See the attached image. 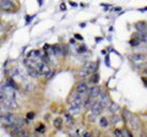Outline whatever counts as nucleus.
I'll return each instance as SVG.
<instances>
[{"label": "nucleus", "mask_w": 147, "mask_h": 137, "mask_svg": "<svg viewBox=\"0 0 147 137\" xmlns=\"http://www.w3.org/2000/svg\"><path fill=\"white\" fill-rule=\"evenodd\" d=\"M131 60L135 62H141L145 60V55H142V54H134V55H131Z\"/></svg>", "instance_id": "nucleus-11"}, {"label": "nucleus", "mask_w": 147, "mask_h": 137, "mask_svg": "<svg viewBox=\"0 0 147 137\" xmlns=\"http://www.w3.org/2000/svg\"><path fill=\"white\" fill-rule=\"evenodd\" d=\"M40 61H43V62H45V64H48L50 60H49V56L47 55V54H44V55H40Z\"/></svg>", "instance_id": "nucleus-22"}, {"label": "nucleus", "mask_w": 147, "mask_h": 137, "mask_svg": "<svg viewBox=\"0 0 147 137\" xmlns=\"http://www.w3.org/2000/svg\"><path fill=\"white\" fill-rule=\"evenodd\" d=\"M0 9L3 11H13L16 6L12 0H0Z\"/></svg>", "instance_id": "nucleus-3"}, {"label": "nucleus", "mask_w": 147, "mask_h": 137, "mask_svg": "<svg viewBox=\"0 0 147 137\" xmlns=\"http://www.w3.org/2000/svg\"><path fill=\"white\" fill-rule=\"evenodd\" d=\"M85 105H86V108H88V107H91V98H88L85 102Z\"/></svg>", "instance_id": "nucleus-28"}, {"label": "nucleus", "mask_w": 147, "mask_h": 137, "mask_svg": "<svg viewBox=\"0 0 147 137\" xmlns=\"http://www.w3.org/2000/svg\"><path fill=\"white\" fill-rule=\"evenodd\" d=\"M53 124H54V126L57 127L58 130H59V129H61V126H63V119H61V118H57V119L54 120Z\"/></svg>", "instance_id": "nucleus-17"}, {"label": "nucleus", "mask_w": 147, "mask_h": 137, "mask_svg": "<svg viewBox=\"0 0 147 137\" xmlns=\"http://www.w3.org/2000/svg\"><path fill=\"white\" fill-rule=\"evenodd\" d=\"M70 102L74 103V104H80V105H82V95L80 93H74L71 97H70Z\"/></svg>", "instance_id": "nucleus-8"}, {"label": "nucleus", "mask_w": 147, "mask_h": 137, "mask_svg": "<svg viewBox=\"0 0 147 137\" xmlns=\"http://www.w3.org/2000/svg\"><path fill=\"white\" fill-rule=\"evenodd\" d=\"M91 111H92V114H94V115H99L100 111H102V105H100L98 102L92 103L91 104Z\"/></svg>", "instance_id": "nucleus-7"}, {"label": "nucleus", "mask_w": 147, "mask_h": 137, "mask_svg": "<svg viewBox=\"0 0 147 137\" xmlns=\"http://www.w3.org/2000/svg\"><path fill=\"white\" fill-rule=\"evenodd\" d=\"M99 125H100V127H102V129H107V127H108V120H107V119H105L104 116L100 118Z\"/></svg>", "instance_id": "nucleus-18"}, {"label": "nucleus", "mask_w": 147, "mask_h": 137, "mask_svg": "<svg viewBox=\"0 0 147 137\" xmlns=\"http://www.w3.org/2000/svg\"><path fill=\"white\" fill-rule=\"evenodd\" d=\"M69 113L71 114V115H77V114H80L81 113V105L80 104H74V103H71V105H70V108H69Z\"/></svg>", "instance_id": "nucleus-5"}, {"label": "nucleus", "mask_w": 147, "mask_h": 137, "mask_svg": "<svg viewBox=\"0 0 147 137\" xmlns=\"http://www.w3.org/2000/svg\"><path fill=\"white\" fill-rule=\"evenodd\" d=\"M84 52H86V47L85 45H81L80 49H79V53H84Z\"/></svg>", "instance_id": "nucleus-29"}, {"label": "nucleus", "mask_w": 147, "mask_h": 137, "mask_svg": "<svg viewBox=\"0 0 147 137\" xmlns=\"http://www.w3.org/2000/svg\"><path fill=\"white\" fill-rule=\"evenodd\" d=\"M64 116H65V120H66L67 125H72L74 124V115H71L70 113H66Z\"/></svg>", "instance_id": "nucleus-15"}, {"label": "nucleus", "mask_w": 147, "mask_h": 137, "mask_svg": "<svg viewBox=\"0 0 147 137\" xmlns=\"http://www.w3.org/2000/svg\"><path fill=\"white\" fill-rule=\"evenodd\" d=\"M27 72H28V75H30L31 77H34V79H36V77H38V76L40 75L39 72L37 71L34 67H27Z\"/></svg>", "instance_id": "nucleus-14"}, {"label": "nucleus", "mask_w": 147, "mask_h": 137, "mask_svg": "<svg viewBox=\"0 0 147 137\" xmlns=\"http://www.w3.org/2000/svg\"><path fill=\"white\" fill-rule=\"evenodd\" d=\"M126 115L127 116H125V120H126V122L129 124V126H130V129L131 130H139L140 129V121H139V119H137L136 116H134V115H131V114H129L127 111H126Z\"/></svg>", "instance_id": "nucleus-2"}, {"label": "nucleus", "mask_w": 147, "mask_h": 137, "mask_svg": "<svg viewBox=\"0 0 147 137\" xmlns=\"http://www.w3.org/2000/svg\"><path fill=\"white\" fill-rule=\"evenodd\" d=\"M145 74L147 75V67H146V70H145Z\"/></svg>", "instance_id": "nucleus-34"}, {"label": "nucleus", "mask_w": 147, "mask_h": 137, "mask_svg": "<svg viewBox=\"0 0 147 137\" xmlns=\"http://www.w3.org/2000/svg\"><path fill=\"white\" fill-rule=\"evenodd\" d=\"M6 85H9V86H10V87H12L13 89H16V88H17L16 82H13V80H12V79H9V80L6 81Z\"/></svg>", "instance_id": "nucleus-20"}, {"label": "nucleus", "mask_w": 147, "mask_h": 137, "mask_svg": "<svg viewBox=\"0 0 147 137\" xmlns=\"http://www.w3.org/2000/svg\"><path fill=\"white\" fill-rule=\"evenodd\" d=\"M135 27L137 28V32H147V26L145 22H137Z\"/></svg>", "instance_id": "nucleus-12"}, {"label": "nucleus", "mask_w": 147, "mask_h": 137, "mask_svg": "<svg viewBox=\"0 0 147 137\" xmlns=\"http://www.w3.org/2000/svg\"><path fill=\"white\" fill-rule=\"evenodd\" d=\"M98 98H99L98 103L100 104V105H102V108L109 104V97H108V94H107V93H104V92L102 93V92H100L99 95H98Z\"/></svg>", "instance_id": "nucleus-4"}, {"label": "nucleus", "mask_w": 147, "mask_h": 137, "mask_svg": "<svg viewBox=\"0 0 147 137\" xmlns=\"http://www.w3.org/2000/svg\"><path fill=\"white\" fill-rule=\"evenodd\" d=\"M86 68H87V71H88V74H92V72H94L96 70H97V64L96 62H88L86 65Z\"/></svg>", "instance_id": "nucleus-13"}, {"label": "nucleus", "mask_w": 147, "mask_h": 137, "mask_svg": "<svg viewBox=\"0 0 147 137\" xmlns=\"http://www.w3.org/2000/svg\"><path fill=\"white\" fill-rule=\"evenodd\" d=\"M54 75H55V71H54V70H49L47 74H45V79H47V80H50L52 77H54Z\"/></svg>", "instance_id": "nucleus-21"}, {"label": "nucleus", "mask_w": 147, "mask_h": 137, "mask_svg": "<svg viewBox=\"0 0 147 137\" xmlns=\"http://www.w3.org/2000/svg\"><path fill=\"white\" fill-rule=\"evenodd\" d=\"M98 81H99V76L97 75V74H94L93 76H92V79H91V82H92V83H98Z\"/></svg>", "instance_id": "nucleus-23"}, {"label": "nucleus", "mask_w": 147, "mask_h": 137, "mask_svg": "<svg viewBox=\"0 0 147 137\" xmlns=\"http://www.w3.org/2000/svg\"><path fill=\"white\" fill-rule=\"evenodd\" d=\"M75 37H76L77 39H79V40H82V39H84V38H82V37H81V36H80V34H75Z\"/></svg>", "instance_id": "nucleus-32"}, {"label": "nucleus", "mask_w": 147, "mask_h": 137, "mask_svg": "<svg viewBox=\"0 0 147 137\" xmlns=\"http://www.w3.org/2000/svg\"><path fill=\"white\" fill-rule=\"evenodd\" d=\"M100 93V87H98V86H94V87H92L90 89V92H88V95L91 99H94V98H98V95Z\"/></svg>", "instance_id": "nucleus-6"}, {"label": "nucleus", "mask_w": 147, "mask_h": 137, "mask_svg": "<svg viewBox=\"0 0 147 137\" xmlns=\"http://www.w3.org/2000/svg\"><path fill=\"white\" fill-rule=\"evenodd\" d=\"M114 134H115L117 136H121V131L120 130H115V131H114Z\"/></svg>", "instance_id": "nucleus-30"}, {"label": "nucleus", "mask_w": 147, "mask_h": 137, "mask_svg": "<svg viewBox=\"0 0 147 137\" xmlns=\"http://www.w3.org/2000/svg\"><path fill=\"white\" fill-rule=\"evenodd\" d=\"M130 44L132 45V47H137V45L140 44V40L137 39V38H135V39H131V42H130Z\"/></svg>", "instance_id": "nucleus-25"}, {"label": "nucleus", "mask_w": 147, "mask_h": 137, "mask_svg": "<svg viewBox=\"0 0 147 137\" xmlns=\"http://www.w3.org/2000/svg\"><path fill=\"white\" fill-rule=\"evenodd\" d=\"M27 119H30V120H32V119H34V113H28L27 114Z\"/></svg>", "instance_id": "nucleus-27"}, {"label": "nucleus", "mask_w": 147, "mask_h": 137, "mask_svg": "<svg viewBox=\"0 0 147 137\" xmlns=\"http://www.w3.org/2000/svg\"><path fill=\"white\" fill-rule=\"evenodd\" d=\"M118 110H119L118 104H115V103H110V104H109V111H110V113H115V111H118Z\"/></svg>", "instance_id": "nucleus-19"}, {"label": "nucleus", "mask_w": 147, "mask_h": 137, "mask_svg": "<svg viewBox=\"0 0 147 137\" xmlns=\"http://www.w3.org/2000/svg\"><path fill=\"white\" fill-rule=\"evenodd\" d=\"M123 135H124V136H126V137H131V136H132V135H131V132L129 131L127 129H124V130L121 131V136H123Z\"/></svg>", "instance_id": "nucleus-24"}, {"label": "nucleus", "mask_w": 147, "mask_h": 137, "mask_svg": "<svg viewBox=\"0 0 147 137\" xmlns=\"http://www.w3.org/2000/svg\"><path fill=\"white\" fill-rule=\"evenodd\" d=\"M32 56H34L33 59H39L40 58V52L39 50H32V52H30V54H28V58L31 59Z\"/></svg>", "instance_id": "nucleus-16"}, {"label": "nucleus", "mask_w": 147, "mask_h": 137, "mask_svg": "<svg viewBox=\"0 0 147 137\" xmlns=\"http://www.w3.org/2000/svg\"><path fill=\"white\" fill-rule=\"evenodd\" d=\"M76 92L80 93L81 95H85L87 92H88V87H87L86 83H80V85L76 87Z\"/></svg>", "instance_id": "nucleus-9"}, {"label": "nucleus", "mask_w": 147, "mask_h": 137, "mask_svg": "<svg viewBox=\"0 0 147 137\" xmlns=\"http://www.w3.org/2000/svg\"><path fill=\"white\" fill-rule=\"evenodd\" d=\"M144 82H145V85L147 86V81H146V80H144Z\"/></svg>", "instance_id": "nucleus-33"}, {"label": "nucleus", "mask_w": 147, "mask_h": 137, "mask_svg": "<svg viewBox=\"0 0 147 137\" xmlns=\"http://www.w3.org/2000/svg\"><path fill=\"white\" fill-rule=\"evenodd\" d=\"M60 10H63V11H65V10H66L65 4H61V5H60Z\"/></svg>", "instance_id": "nucleus-31"}, {"label": "nucleus", "mask_w": 147, "mask_h": 137, "mask_svg": "<svg viewBox=\"0 0 147 137\" xmlns=\"http://www.w3.org/2000/svg\"><path fill=\"white\" fill-rule=\"evenodd\" d=\"M50 50H52V54H54V56H58V55H61V54H63V50H61V48L59 47L58 44L53 45V47L50 48Z\"/></svg>", "instance_id": "nucleus-10"}, {"label": "nucleus", "mask_w": 147, "mask_h": 137, "mask_svg": "<svg viewBox=\"0 0 147 137\" xmlns=\"http://www.w3.org/2000/svg\"><path fill=\"white\" fill-rule=\"evenodd\" d=\"M0 105H1V110H5V111L17 109V103L10 98H4L1 102H0Z\"/></svg>", "instance_id": "nucleus-1"}, {"label": "nucleus", "mask_w": 147, "mask_h": 137, "mask_svg": "<svg viewBox=\"0 0 147 137\" xmlns=\"http://www.w3.org/2000/svg\"><path fill=\"white\" fill-rule=\"evenodd\" d=\"M44 130H45L44 125H39V127H37V129H36V131H37V132H43Z\"/></svg>", "instance_id": "nucleus-26"}]
</instances>
